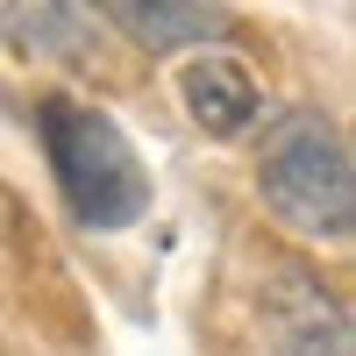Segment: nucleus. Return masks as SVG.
I'll return each mask as SVG.
<instances>
[{
  "label": "nucleus",
  "mask_w": 356,
  "mask_h": 356,
  "mask_svg": "<svg viewBox=\"0 0 356 356\" xmlns=\"http://www.w3.org/2000/svg\"><path fill=\"white\" fill-rule=\"evenodd\" d=\"M100 15L143 50H214L228 36V8H200V0H107Z\"/></svg>",
  "instance_id": "39448f33"
},
{
  "label": "nucleus",
  "mask_w": 356,
  "mask_h": 356,
  "mask_svg": "<svg viewBox=\"0 0 356 356\" xmlns=\"http://www.w3.org/2000/svg\"><path fill=\"white\" fill-rule=\"evenodd\" d=\"M36 136H43L50 178H57L79 228L122 235L150 214V164H143V150L129 143V129L107 107L79 100V93H43Z\"/></svg>",
  "instance_id": "f257e3e1"
},
{
  "label": "nucleus",
  "mask_w": 356,
  "mask_h": 356,
  "mask_svg": "<svg viewBox=\"0 0 356 356\" xmlns=\"http://www.w3.org/2000/svg\"><path fill=\"white\" fill-rule=\"evenodd\" d=\"M178 107H186V122L200 136H214V143H235L243 129H257V114H264V86L250 72V57L243 50H193L186 65H178Z\"/></svg>",
  "instance_id": "20e7f679"
},
{
  "label": "nucleus",
  "mask_w": 356,
  "mask_h": 356,
  "mask_svg": "<svg viewBox=\"0 0 356 356\" xmlns=\"http://www.w3.org/2000/svg\"><path fill=\"white\" fill-rule=\"evenodd\" d=\"M264 349L271 356H356L349 314L328 285L300 264H278L264 278Z\"/></svg>",
  "instance_id": "7ed1b4c3"
},
{
  "label": "nucleus",
  "mask_w": 356,
  "mask_h": 356,
  "mask_svg": "<svg viewBox=\"0 0 356 356\" xmlns=\"http://www.w3.org/2000/svg\"><path fill=\"white\" fill-rule=\"evenodd\" d=\"M257 200L300 235V243L342 250L356 235V164L349 136L321 107H285L257 150Z\"/></svg>",
  "instance_id": "f03ea898"
}]
</instances>
